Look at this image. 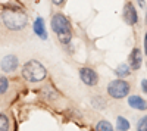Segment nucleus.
<instances>
[{"label": "nucleus", "mask_w": 147, "mask_h": 131, "mask_svg": "<svg viewBox=\"0 0 147 131\" xmlns=\"http://www.w3.org/2000/svg\"><path fill=\"white\" fill-rule=\"evenodd\" d=\"M2 21L9 31H22L27 27L28 16L21 7L6 5L2 10Z\"/></svg>", "instance_id": "1"}, {"label": "nucleus", "mask_w": 147, "mask_h": 131, "mask_svg": "<svg viewBox=\"0 0 147 131\" xmlns=\"http://www.w3.org/2000/svg\"><path fill=\"white\" fill-rule=\"evenodd\" d=\"M52 28L53 32L57 35L59 41L68 46L72 40V25L69 19L63 14H55L52 18Z\"/></svg>", "instance_id": "2"}, {"label": "nucleus", "mask_w": 147, "mask_h": 131, "mask_svg": "<svg viewBox=\"0 0 147 131\" xmlns=\"http://www.w3.org/2000/svg\"><path fill=\"white\" fill-rule=\"evenodd\" d=\"M22 77L30 82H40L47 77V71L38 61H28L22 66Z\"/></svg>", "instance_id": "3"}, {"label": "nucleus", "mask_w": 147, "mask_h": 131, "mask_svg": "<svg viewBox=\"0 0 147 131\" xmlns=\"http://www.w3.org/2000/svg\"><path fill=\"white\" fill-rule=\"evenodd\" d=\"M129 90H131L129 82L125 81L124 78L113 80L107 84V94L112 99H124V97H127L129 94Z\"/></svg>", "instance_id": "4"}, {"label": "nucleus", "mask_w": 147, "mask_h": 131, "mask_svg": "<svg viewBox=\"0 0 147 131\" xmlns=\"http://www.w3.org/2000/svg\"><path fill=\"white\" fill-rule=\"evenodd\" d=\"M80 78L84 84L88 86V87H94V86H97V82H99V75H97V72L90 66H82L80 69Z\"/></svg>", "instance_id": "5"}, {"label": "nucleus", "mask_w": 147, "mask_h": 131, "mask_svg": "<svg viewBox=\"0 0 147 131\" xmlns=\"http://www.w3.org/2000/svg\"><path fill=\"white\" fill-rule=\"evenodd\" d=\"M122 18H124L125 24L128 25H136L138 22V14H137V9L131 2H127L124 5V9H122Z\"/></svg>", "instance_id": "6"}, {"label": "nucleus", "mask_w": 147, "mask_h": 131, "mask_svg": "<svg viewBox=\"0 0 147 131\" xmlns=\"http://www.w3.org/2000/svg\"><path fill=\"white\" fill-rule=\"evenodd\" d=\"M18 65H19V59L15 55H6L2 59V62H0V68H2V71L6 74H10V72H13V71H16Z\"/></svg>", "instance_id": "7"}, {"label": "nucleus", "mask_w": 147, "mask_h": 131, "mask_svg": "<svg viewBox=\"0 0 147 131\" xmlns=\"http://www.w3.org/2000/svg\"><path fill=\"white\" fill-rule=\"evenodd\" d=\"M128 65L131 66L132 71H138L143 65V53L140 49H132L129 56H128Z\"/></svg>", "instance_id": "8"}, {"label": "nucleus", "mask_w": 147, "mask_h": 131, "mask_svg": "<svg viewBox=\"0 0 147 131\" xmlns=\"http://www.w3.org/2000/svg\"><path fill=\"white\" fill-rule=\"evenodd\" d=\"M128 105L136 111H147V102L141 96H137V94H132V96L128 97Z\"/></svg>", "instance_id": "9"}, {"label": "nucleus", "mask_w": 147, "mask_h": 131, "mask_svg": "<svg viewBox=\"0 0 147 131\" xmlns=\"http://www.w3.org/2000/svg\"><path fill=\"white\" fill-rule=\"evenodd\" d=\"M32 28H34V32L38 35L41 40H47V31H46V27H44V19L43 18H40V16L35 18Z\"/></svg>", "instance_id": "10"}, {"label": "nucleus", "mask_w": 147, "mask_h": 131, "mask_svg": "<svg viewBox=\"0 0 147 131\" xmlns=\"http://www.w3.org/2000/svg\"><path fill=\"white\" fill-rule=\"evenodd\" d=\"M131 66L128 63H119L118 68L115 69V74L118 75V78H127L131 75Z\"/></svg>", "instance_id": "11"}, {"label": "nucleus", "mask_w": 147, "mask_h": 131, "mask_svg": "<svg viewBox=\"0 0 147 131\" xmlns=\"http://www.w3.org/2000/svg\"><path fill=\"white\" fill-rule=\"evenodd\" d=\"M116 128H118V131H128L129 130V121L124 116H118L116 118Z\"/></svg>", "instance_id": "12"}, {"label": "nucleus", "mask_w": 147, "mask_h": 131, "mask_svg": "<svg viewBox=\"0 0 147 131\" xmlns=\"http://www.w3.org/2000/svg\"><path fill=\"white\" fill-rule=\"evenodd\" d=\"M96 131H113V127H112V124H110L109 121L102 120V121L97 122V125H96Z\"/></svg>", "instance_id": "13"}, {"label": "nucleus", "mask_w": 147, "mask_h": 131, "mask_svg": "<svg viewBox=\"0 0 147 131\" xmlns=\"http://www.w3.org/2000/svg\"><path fill=\"white\" fill-rule=\"evenodd\" d=\"M9 90V80L5 75H0V94H5Z\"/></svg>", "instance_id": "14"}, {"label": "nucleus", "mask_w": 147, "mask_h": 131, "mask_svg": "<svg viewBox=\"0 0 147 131\" xmlns=\"http://www.w3.org/2000/svg\"><path fill=\"white\" fill-rule=\"evenodd\" d=\"M0 131H9V118L5 113H0Z\"/></svg>", "instance_id": "15"}, {"label": "nucleus", "mask_w": 147, "mask_h": 131, "mask_svg": "<svg viewBox=\"0 0 147 131\" xmlns=\"http://www.w3.org/2000/svg\"><path fill=\"white\" fill-rule=\"evenodd\" d=\"M91 103H93V106H94V108H97V109L105 108V106H106V102L103 100V97H102V96H96V97H93Z\"/></svg>", "instance_id": "16"}, {"label": "nucleus", "mask_w": 147, "mask_h": 131, "mask_svg": "<svg viewBox=\"0 0 147 131\" xmlns=\"http://www.w3.org/2000/svg\"><path fill=\"white\" fill-rule=\"evenodd\" d=\"M137 131H147V115H144L137 124Z\"/></svg>", "instance_id": "17"}, {"label": "nucleus", "mask_w": 147, "mask_h": 131, "mask_svg": "<svg viewBox=\"0 0 147 131\" xmlns=\"http://www.w3.org/2000/svg\"><path fill=\"white\" fill-rule=\"evenodd\" d=\"M65 2H66V0H52V3L55 6H57V7H62L65 5Z\"/></svg>", "instance_id": "18"}, {"label": "nucleus", "mask_w": 147, "mask_h": 131, "mask_svg": "<svg viewBox=\"0 0 147 131\" xmlns=\"http://www.w3.org/2000/svg\"><path fill=\"white\" fill-rule=\"evenodd\" d=\"M141 88H143V91L147 94V80H143V81H141Z\"/></svg>", "instance_id": "19"}, {"label": "nucleus", "mask_w": 147, "mask_h": 131, "mask_svg": "<svg viewBox=\"0 0 147 131\" xmlns=\"http://www.w3.org/2000/svg\"><path fill=\"white\" fill-rule=\"evenodd\" d=\"M144 55L147 56V32L144 34Z\"/></svg>", "instance_id": "20"}, {"label": "nucleus", "mask_w": 147, "mask_h": 131, "mask_svg": "<svg viewBox=\"0 0 147 131\" xmlns=\"http://www.w3.org/2000/svg\"><path fill=\"white\" fill-rule=\"evenodd\" d=\"M138 3H140V6H141V7L144 6V2H143V0H138Z\"/></svg>", "instance_id": "21"}, {"label": "nucleus", "mask_w": 147, "mask_h": 131, "mask_svg": "<svg viewBox=\"0 0 147 131\" xmlns=\"http://www.w3.org/2000/svg\"><path fill=\"white\" fill-rule=\"evenodd\" d=\"M146 24H147V10H146Z\"/></svg>", "instance_id": "22"}, {"label": "nucleus", "mask_w": 147, "mask_h": 131, "mask_svg": "<svg viewBox=\"0 0 147 131\" xmlns=\"http://www.w3.org/2000/svg\"><path fill=\"white\" fill-rule=\"evenodd\" d=\"M0 19H2V12H0Z\"/></svg>", "instance_id": "23"}, {"label": "nucleus", "mask_w": 147, "mask_h": 131, "mask_svg": "<svg viewBox=\"0 0 147 131\" xmlns=\"http://www.w3.org/2000/svg\"><path fill=\"white\" fill-rule=\"evenodd\" d=\"M146 65H147V63H146Z\"/></svg>", "instance_id": "24"}]
</instances>
